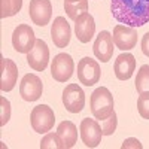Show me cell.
Returning a JSON list of instances; mask_svg holds the SVG:
<instances>
[{
  "mask_svg": "<svg viewBox=\"0 0 149 149\" xmlns=\"http://www.w3.org/2000/svg\"><path fill=\"white\" fill-rule=\"evenodd\" d=\"M113 18L130 27H142L149 22V0H110Z\"/></svg>",
  "mask_w": 149,
  "mask_h": 149,
  "instance_id": "obj_1",
  "label": "cell"
},
{
  "mask_svg": "<svg viewBox=\"0 0 149 149\" xmlns=\"http://www.w3.org/2000/svg\"><path fill=\"white\" fill-rule=\"evenodd\" d=\"M90 106H91V113L95 119L103 121L106 119L112 112H115V103H113V95L106 88V86H100V88L94 90L90 98Z\"/></svg>",
  "mask_w": 149,
  "mask_h": 149,
  "instance_id": "obj_2",
  "label": "cell"
},
{
  "mask_svg": "<svg viewBox=\"0 0 149 149\" xmlns=\"http://www.w3.org/2000/svg\"><path fill=\"white\" fill-rule=\"evenodd\" d=\"M30 122L31 127L36 133L43 134L51 131L54 124H55V115L54 110L49 107L48 104H39L33 107L31 113H30Z\"/></svg>",
  "mask_w": 149,
  "mask_h": 149,
  "instance_id": "obj_3",
  "label": "cell"
},
{
  "mask_svg": "<svg viewBox=\"0 0 149 149\" xmlns=\"http://www.w3.org/2000/svg\"><path fill=\"white\" fill-rule=\"evenodd\" d=\"M36 40L37 39L34 31L29 24H19L12 33V46L19 54H29L33 49Z\"/></svg>",
  "mask_w": 149,
  "mask_h": 149,
  "instance_id": "obj_4",
  "label": "cell"
},
{
  "mask_svg": "<svg viewBox=\"0 0 149 149\" xmlns=\"http://www.w3.org/2000/svg\"><path fill=\"white\" fill-rule=\"evenodd\" d=\"M102 70L95 60L91 57H84L78 63V79L85 86H93L100 81Z\"/></svg>",
  "mask_w": 149,
  "mask_h": 149,
  "instance_id": "obj_5",
  "label": "cell"
},
{
  "mask_svg": "<svg viewBox=\"0 0 149 149\" xmlns=\"http://www.w3.org/2000/svg\"><path fill=\"white\" fill-rule=\"evenodd\" d=\"M73 72H74V63L69 54L61 52L54 57L52 63H51V74L57 82L69 81L72 78Z\"/></svg>",
  "mask_w": 149,
  "mask_h": 149,
  "instance_id": "obj_6",
  "label": "cell"
},
{
  "mask_svg": "<svg viewBox=\"0 0 149 149\" xmlns=\"http://www.w3.org/2000/svg\"><path fill=\"white\" fill-rule=\"evenodd\" d=\"M79 131H81V139L86 148H97L100 145L103 131H102V125L95 119H90V118L82 119Z\"/></svg>",
  "mask_w": 149,
  "mask_h": 149,
  "instance_id": "obj_7",
  "label": "cell"
},
{
  "mask_svg": "<svg viewBox=\"0 0 149 149\" xmlns=\"http://www.w3.org/2000/svg\"><path fill=\"white\" fill-rule=\"evenodd\" d=\"M63 104L70 113H79L85 106V93L78 84H69L63 91Z\"/></svg>",
  "mask_w": 149,
  "mask_h": 149,
  "instance_id": "obj_8",
  "label": "cell"
},
{
  "mask_svg": "<svg viewBox=\"0 0 149 149\" xmlns=\"http://www.w3.org/2000/svg\"><path fill=\"white\" fill-rule=\"evenodd\" d=\"M43 93V84L39 76H36L33 73H27L26 76L21 79L19 84V94L22 100L26 102H36L39 100Z\"/></svg>",
  "mask_w": 149,
  "mask_h": 149,
  "instance_id": "obj_9",
  "label": "cell"
},
{
  "mask_svg": "<svg viewBox=\"0 0 149 149\" xmlns=\"http://www.w3.org/2000/svg\"><path fill=\"white\" fill-rule=\"evenodd\" d=\"M113 43L121 51H130L137 45V31L134 27L125 26V24H118L113 29Z\"/></svg>",
  "mask_w": 149,
  "mask_h": 149,
  "instance_id": "obj_10",
  "label": "cell"
},
{
  "mask_svg": "<svg viewBox=\"0 0 149 149\" xmlns=\"http://www.w3.org/2000/svg\"><path fill=\"white\" fill-rule=\"evenodd\" d=\"M29 14L33 24L39 27H45L49 24L52 17V5L49 0H30Z\"/></svg>",
  "mask_w": 149,
  "mask_h": 149,
  "instance_id": "obj_11",
  "label": "cell"
},
{
  "mask_svg": "<svg viewBox=\"0 0 149 149\" xmlns=\"http://www.w3.org/2000/svg\"><path fill=\"white\" fill-rule=\"evenodd\" d=\"M27 63L36 72H43L49 63V48L45 40L37 39L33 49L27 54Z\"/></svg>",
  "mask_w": 149,
  "mask_h": 149,
  "instance_id": "obj_12",
  "label": "cell"
},
{
  "mask_svg": "<svg viewBox=\"0 0 149 149\" xmlns=\"http://www.w3.org/2000/svg\"><path fill=\"white\" fill-rule=\"evenodd\" d=\"M113 37L109 31H100L94 42L93 51L97 60H100L102 63H107L113 57Z\"/></svg>",
  "mask_w": 149,
  "mask_h": 149,
  "instance_id": "obj_13",
  "label": "cell"
},
{
  "mask_svg": "<svg viewBox=\"0 0 149 149\" xmlns=\"http://www.w3.org/2000/svg\"><path fill=\"white\" fill-rule=\"evenodd\" d=\"M70 36H72L70 24L66 21L64 17H57L51 27V37H52L54 45L61 49L66 48L70 43Z\"/></svg>",
  "mask_w": 149,
  "mask_h": 149,
  "instance_id": "obj_14",
  "label": "cell"
},
{
  "mask_svg": "<svg viewBox=\"0 0 149 149\" xmlns=\"http://www.w3.org/2000/svg\"><path fill=\"white\" fill-rule=\"evenodd\" d=\"M18 81V67L12 60L2 58V70H0V90L9 93L15 88Z\"/></svg>",
  "mask_w": 149,
  "mask_h": 149,
  "instance_id": "obj_15",
  "label": "cell"
},
{
  "mask_svg": "<svg viewBox=\"0 0 149 149\" xmlns=\"http://www.w3.org/2000/svg\"><path fill=\"white\" fill-rule=\"evenodd\" d=\"M95 33V22L93 15L88 12L81 15L76 21H74V34H76L78 40L81 43H88Z\"/></svg>",
  "mask_w": 149,
  "mask_h": 149,
  "instance_id": "obj_16",
  "label": "cell"
},
{
  "mask_svg": "<svg viewBox=\"0 0 149 149\" xmlns=\"http://www.w3.org/2000/svg\"><path fill=\"white\" fill-rule=\"evenodd\" d=\"M134 70H136V58L133 54L125 52L116 57L113 64V72L119 81H128L133 76Z\"/></svg>",
  "mask_w": 149,
  "mask_h": 149,
  "instance_id": "obj_17",
  "label": "cell"
},
{
  "mask_svg": "<svg viewBox=\"0 0 149 149\" xmlns=\"http://www.w3.org/2000/svg\"><path fill=\"white\" fill-rule=\"evenodd\" d=\"M57 133L61 137L64 143V149H70L74 146V143L78 142V128L76 125L72 122V121H63L58 124V128H57Z\"/></svg>",
  "mask_w": 149,
  "mask_h": 149,
  "instance_id": "obj_18",
  "label": "cell"
},
{
  "mask_svg": "<svg viewBox=\"0 0 149 149\" xmlns=\"http://www.w3.org/2000/svg\"><path fill=\"white\" fill-rule=\"evenodd\" d=\"M64 10L70 19L76 21L81 15L88 12V0H78V2H64Z\"/></svg>",
  "mask_w": 149,
  "mask_h": 149,
  "instance_id": "obj_19",
  "label": "cell"
},
{
  "mask_svg": "<svg viewBox=\"0 0 149 149\" xmlns=\"http://www.w3.org/2000/svg\"><path fill=\"white\" fill-rule=\"evenodd\" d=\"M22 8V0H0V18L17 15Z\"/></svg>",
  "mask_w": 149,
  "mask_h": 149,
  "instance_id": "obj_20",
  "label": "cell"
},
{
  "mask_svg": "<svg viewBox=\"0 0 149 149\" xmlns=\"http://www.w3.org/2000/svg\"><path fill=\"white\" fill-rule=\"evenodd\" d=\"M136 90H137L139 94L149 91V66L148 64H143L137 72V76H136Z\"/></svg>",
  "mask_w": 149,
  "mask_h": 149,
  "instance_id": "obj_21",
  "label": "cell"
},
{
  "mask_svg": "<svg viewBox=\"0 0 149 149\" xmlns=\"http://www.w3.org/2000/svg\"><path fill=\"white\" fill-rule=\"evenodd\" d=\"M40 149H64V143L58 133H48L40 142Z\"/></svg>",
  "mask_w": 149,
  "mask_h": 149,
  "instance_id": "obj_22",
  "label": "cell"
},
{
  "mask_svg": "<svg viewBox=\"0 0 149 149\" xmlns=\"http://www.w3.org/2000/svg\"><path fill=\"white\" fill-rule=\"evenodd\" d=\"M100 122H102V131H103V136H112V134L115 133L116 125H118L116 113H115V112H112V113H110L106 119H103V121H100Z\"/></svg>",
  "mask_w": 149,
  "mask_h": 149,
  "instance_id": "obj_23",
  "label": "cell"
},
{
  "mask_svg": "<svg viewBox=\"0 0 149 149\" xmlns=\"http://www.w3.org/2000/svg\"><path fill=\"white\" fill-rule=\"evenodd\" d=\"M137 110L143 119H149V91L140 93L137 98Z\"/></svg>",
  "mask_w": 149,
  "mask_h": 149,
  "instance_id": "obj_24",
  "label": "cell"
},
{
  "mask_svg": "<svg viewBox=\"0 0 149 149\" xmlns=\"http://www.w3.org/2000/svg\"><path fill=\"white\" fill-rule=\"evenodd\" d=\"M10 119V103L6 97H0V125H6Z\"/></svg>",
  "mask_w": 149,
  "mask_h": 149,
  "instance_id": "obj_25",
  "label": "cell"
},
{
  "mask_svg": "<svg viewBox=\"0 0 149 149\" xmlns=\"http://www.w3.org/2000/svg\"><path fill=\"white\" fill-rule=\"evenodd\" d=\"M122 149H128V148H134V149H142V143L137 140V139H134V137H130V139H125L121 146Z\"/></svg>",
  "mask_w": 149,
  "mask_h": 149,
  "instance_id": "obj_26",
  "label": "cell"
},
{
  "mask_svg": "<svg viewBox=\"0 0 149 149\" xmlns=\"http://www.w3.org/2000/svg\"><path fill=\"white\" fill-rule=\"evenodd\" d=\"M142 52L146 57H149V31L142 37Z\"/></svg>",
  "mask_w": 149,
  "mask_h": 149,
  "instance_id": "obj_27",
  "label": "cell"
},
{
  "mask_svg": "<svg viewBox=\"0 0 149 149\" xmlns=\"http://www.w3.org/2000/svg\"><path fill=\"white\" fill-rule=\"evenodd\" d=\"M64 2H78V0H64Z\"/></svg>",
  "mask_w": 149,
  "mask_h": 149,
  "instance_id": "obj_28",
  "label": "cell"
}]
</instances>
